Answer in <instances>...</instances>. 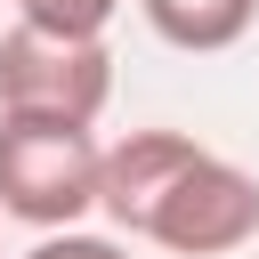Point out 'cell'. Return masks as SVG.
<instances>
[{"label": "cell", "mask_w": 259, "mask_h": 259, "mask_svg": "<svg viewBox=\"0 0 259 259\" xmlns=\"http://www.w3.org/2000/svg\"><path fill=\"white\" fill-rule=\"evenodd\" d=\"M97 162L105 146L65 121H0V219H24L40 235H65L97 210Z\"/></svg>", "instance_id": "cell-1"}, {"label": "cell", "mask_w": 259, "mask_h": 259, "mask_svg": "<svg viewBox=\"0 0 259 259\" xmlns=\"http://www.w3.org/2000/svg\"><path fill=\"white\" fill-rule=\"evenodd\" d=\"M113 97V49L105 40H57L32 24L0 32V121H65L89 130Z\"/></svg>", "instance_id": "cell-2"}, {"label": "cell", "mask_w": 259, "mask_h": 259, "mask_svg": "<svg viewBox=\"0 0 259 259\" xmlns=\"http://www.w3.org/2000/svg\"><path fill=\"white\" fill-rule=\"evenodd\" d=\"M138 243H162V251H178V259H227V251L259 243V178L202 146V154L162 186V202L146 210Z\"/></svg>", "instance_id": "cell-3"}, {"label": "cell", "mask_w": 259, "mask_h": 259, "mask_svg": "<svg viewBox=\"0 0 259 259\" xmlns=\"http://www.w3.org/2000/svg\"><path fill=\"white\" fill-rule=\"evenodd\" d=\"M194 154H202V146H194L186 130H130V138H113V146H105V162H97V210L138 243L146 210L162 202V186H170Z\"/></svg>", "instance_id": "cell-4"}, {"label": "cell", "mask_w": 259, "mask_h": 259, "mask_svg": "<svg viewBox=\"0 0 259 259\" xmlns=\"http://www.w3.org/2000/svg\"><path fill=\"white\" fill-rule=\"evenodd\" d=\"M138 16H146L170 49L219 57V49H235V40L259 24V0H138Z\"/></svg>", "instance_id": "cell-5"}, {"label": "cell", "mask_w": 259, "mask_h": 259, "mask_svg": "<svg viewBox=\"0 0 259 259\" xmlns=\"http://www.w3.org/2000/svg\"><path fill=\"white\" fill-rule=\"evenodd\" d=\"M121 0H16V24L32 32H57V40H105Z\"/></svg>", "instance_id": "cell-6"}, {"label": "cell", "mask_w": 259, "mask_h": 259, "mask_svg": "<svg viewBox=\"0 0 259 259\" xmlns=\"http://www.w3.org/2000/svg\"><path fill=\"white\" fill-rule=\"evenodd\" d=\"M24 259H130V243H113V235H81V227H65V235H40Z\"/></svg>", "instance_id": "cell-7"}]
</instances>
